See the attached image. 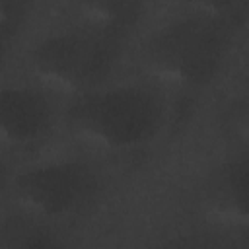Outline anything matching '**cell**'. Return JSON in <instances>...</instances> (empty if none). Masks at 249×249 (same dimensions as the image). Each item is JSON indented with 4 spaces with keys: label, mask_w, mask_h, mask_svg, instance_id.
<instances>
[{
    "label": "cell",
    "mask_w": 249,
    "mask_h": 249,
    "mask_svg": "<svg viewBox=\"0 0 249 249\" xmlns=\"http://www.w3.org/2000/svg\"><path fill=\"white\" fill-rule=\"evenodd\" d=\"M235 4H196L195 12L161 25L142 49L146 74L173 89H195L220 70L230 37Z\"/></svg>",
    "instance_id": "1"
},
{
    "label": "cell",
    "mask_w": 249,
    "mask_h": 249,
    "mask_svg": "<svg viewBox=\"0 0 249 249\" xmlns=\"http://www.w3.org/2000/svg\"><path fill=\"white\" fill-rule=\"evenodd\" d=\"M165 123V105L156 89L140 84L101 86L70 101L66 126L84 146L121 154L152 142Z\"/></svg>",
    "instance_id": "2"
},
{
    "label": "cell",
    "mask_w": 249,
    "mask_h": 249,
    "mask_svg": "<svg viewBox=\"0 0 249 249\" xmlns=\"http://www.w3.org/2000/svg\"><path fill=\"white\" fill-rule=\"evenodd\" d=\"M119 54V39L86 27L43 37L29 53V70L39 88L72 99L101 88Z\"/></svg>",
    "instance_id": "3"
},
{
    "label": "cell",
    "mask_w": 249,
    "mask_h": 249,
    "mask_svg": "<svg viewBox=\"0 0 249 249\" xmlns=\"http://www.w3.org/2000/svg\"><path fill=\"white\" fill-rule=\"evenodd\" d=\"M97 189L95 171L78 160H53L21 169L12 183L19 210L37 220H60L80 212Z\"/></svg>",
    "instance_id": "4"
},
{
    "label": "cell",
    "mask_w": 249,
    "mask_h": 249,
    "mask_svg": "<svg viewBox=\"0 0 249 249\" xmlns=\"http://www.w3.org/2000/svg\"><path fill=\"white\" fill-rule=\"evenodd\" d=\"M200 204L214 226L249 235V154L222 161L208 175Z\"/></svg>",
    "instance_id": "5"
},
{
    "label": "cell",
    "mask_w": 249,
    "mask_h": 249,
    "mask_svg": "<svg viewBox=\"0 0 249 249\" xmlns=\"http://www.w3.org/2000/svg\"><path fill=\"white\" fill-rule=\"evenodd\" d=\"M54 109L45 89L8 86L0 93V136L8 146H29L47 136Z\"/></svg>",
    "instance_id": "6"
},
{
    "label": "cell",
    "mask_w": 249,
    "mask_h": 249,
    "mask_svg": "<svg viewBox=\"0 0 249 249\" xmlns=\"http://www.w3.org/2000/svg\"><path fill=\"white\" fill-rule=\"evenodd\" d=\"M142 10V4L130 0L84 2L78 6V18L82 27L119 39L138 21Z\"/></svg>",
    "instance_id": "7"
},
{
    "label": "cell",
    "mask_w": 249,
    "mask_h": 249,
    "mask_svg": "<svg viewBox=\"0 0 249 249\" xmlns=\"http://www.w3.org/2000/svg\"><path fill=\"white\" fill-rule=\"evenodd\" d=\"M0 249H64L58 235L47 222L23 212L8 216L2 222Z\"/></svg>",
    "instance_id": "8"
},
{
    "label": "cell",
    "mask_w": 249,
    "mask_h": 249,
    "mask_svg": "<svg viewBox=\"0 0 249 249\" xmlns=\"http://www.w3.org/2000/svg\"><path fill=\"white\" fill-rule=\"evenodd\" d=\"M23 14H25V6L19 4V2H8V0H2L0 2V31H2V41L4 45H8V39L10 35L21 25V19H23Z\"/></svg>",
    "instance_id": "9"
},
{
    "label": "cell",
    "mask_w": 249,
    "mask_h": 249,
    "mask_svg": "<svg viewBox=\"0 0 249 249\" xmlns=\"http://www.w3.org/2000/svg\"><path fill=\"white\" fill-rule=\"evenodd\" d=\"M230 126L241 140L249 144V91L233 103L230 111Z\"/></svg>",
    "instance_id": "10"
},
{
    "label": "cell",
    "mask_w": 249,
    "mask_h": 249,
    "mask_svg": "<svg viewBox=\"0 0 249 249\" xmlns=\"http://www.w3.org/2000/svg\"><path fill=\"white\" fill-rule=\"evenodd\" d=\"M165 249H235V247L208 235H185L173 239Z\"/></svg>",
    "instance_id": "11"
}]
</instances>
